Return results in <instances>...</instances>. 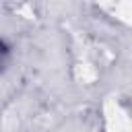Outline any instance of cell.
Segmentation results:
<instances>
[{"label": "cell", "mask_w": 132, "mask_h": 132, "mask_svg": "<svg viewBox=\"0 0 132 132\" xmlns=\"http://www.w3.org/2000/svg\"><path fill=\"white\" fill-rule=\"evenodd\" d=\"M8 62H10V47L4 39H0V72L8 66Z\"/></svg>", "instance_id": "obj_1"}]
</instances>
